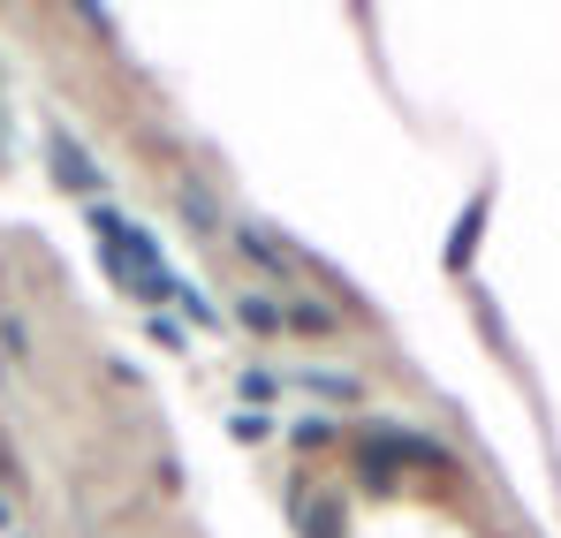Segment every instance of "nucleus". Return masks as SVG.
I'll return each mask as SVG.
<instances>
[{"instance_id": "1", "label": "nucleus", "mask_w": 561, "mask_h": 538, "mask_svg": "<svg viewBox=\"0 0 561 538\" xmlns=\"http://www.w3.org/2000/svg\"><path fill=\"white\" fill-rule=\"evenodd\" d=\"M84 228H92V243L106 251V273L137 296V304H183L190 296V281L168 259H160V243L129 220V213H114V205H92L84 213Z\"/></svg>"}, {"instance_id": "4", "label": "nucleus", "mask_w": 561, "mask_h": 538, "mask_svg": "<svg viewBox=\"0 0 561 538\" xmlns=\"http://www.w3.org/2000/svg\"><path fill=\"white\" fill-rule=\"evenodd\" d=\"M296 387L319 402H357V379H342V371H296Z\"/></svg>"}, {"instance_id": "5", "label": "nucleus", "mask_w": 561, "mask_h": 538, "mask_svg": "<svg viewBox=\"0 0 561 538\" xmlns=\"http://www.w3.org/2000/svg\"><path fill=\"white\" fill-rule=\"evenodd\" d=\"M236 319H243V327H259V334H280V327H288V311H280L274 296H243V304H236Z\"/></svg>"}, {"instance_id": "7", "label": "nucleus", "mask_w": 561, "mask_h": 538, "mask_svg": "<svg viewBox=\"0 0 561 538\" xmlns=\"http://www.w3.org/2000/svg\"><path fill=\"white\" fill-rule=\"evenodd\" d=\"M478 220H485V197H478V205L463 213V228H456V243H448V266H463V259H470V243H478Z\"/></svg>"}, {"instance_id": "8", "label": "nucleus", "mask_w": 561, "mask_h": 538, "mask_svg": "<svg viewBox=\"0 0 561 538\" xmlns=\"http://www.w3.org/2000/svg\"><path fill=\"white\" fill-rule=\"evenodd\" d=\"M243 402H274V379L266 371H243Z\"/></svg>"}, {"instance_id": "3", "label": "nucleus", "mask_w": 561, "mask_h": 538, "mask_svg": "<svg viewBox=\"0 0 561 538\" xmlns=\"http://www.w3.org/2000/svg\"><path fill=\"white\" fill-rule=\"evenodd\" d=\"M54 175L69 182V190H99V168H92V152H84L77 137H61V129H54Z\"/></svg>"}, {"instance_id": "2", "label": "nucleus", "mask_w": 561, "mask_h": 538, "mask_svg": "<svg viewBox=\"0 0 561 538\" xmlns=\"http://www.w3.org/2000/svg\"><path fill=\"white\" fill-rule=\"evenodd\" d=\"M365 462H373V470H387V462H425V470H448V448H440V440H417V433L379 425V433H365Z\"/></svg>"}, {"instance_id": "6", "label": "nucleus", "mask_w": 561, "mask_h": 538, "mask_svg": "<svg viewBox=\"0 0 561 538\" xmlns=\"http://www.w3.org/2000/svg\"><path fill=\"white\" fill-rule=\"evenodd\" d=\"M243 251H251V259H266L274 273H296V251H280L274 236H259V228H243Z\"/></svg>"}]
</instances>
